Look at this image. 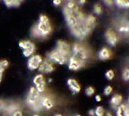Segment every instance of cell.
Returning a JSON list of instances; mask_svg holds the SVG:
<instances>
[{"label": "cell", "mask_w": 129, "mask_h": 116, "mask_svg": "<svg viewBox=\"0 0 129 116\" xmlns=\"http://www.w3.org/2000/svg\"><path fill=\"white\" fill-rule=\"evenodd\" d=\"M41 95L35 87H31L27 93L26 98V102L29 107L35 111H39L41 110Z\"/></svg>", "instance_id": "cell-1"}, {"label": "cell", "mask_w": 129, "mask_h": 116, "mask_svg": "<svg viewBox=\"0 0 129 116\" xmlns=\"http://www.w3.org/2000/svg\"><path fill=\"white\" fill-rule=\"evenodd\" d=\"M35 26L37 28L40 37H47L52 32V26L50 22V19L45 14H41L40 16L39 22Z\"/></svg>", "instance_id": "cell-2"}, {"label": "cell", "mask_w": 129, "mask_h": 116, "mask_svg": "<svg viewBox=\"0 0 129 116\" xmlns=\"http://www.w3.org/2000/svg\"><path fill=\"white\" fill-rule=\"evenodd\" d=\"M72 55L85 64L90 57V54L88 49L84 45L80 43H75L72 47Z\"/></svg>", "instance_id": "cell-3"}, {"label": "cell", "mask_w": 129, "mask_h": 116, "mask_svg": "<svg viewBox=\"0 0 129 116\" xmlns=\"http://www.w3.org/2000/svg\"><path fill=\"white\" fill-rule=\"evenodd\" d=\"M70 31L74 37H75L80 40H83L84 39H85L90 33V32L88 30L87 27L85 26V24H83V21L79 22L78 24L76 27L71 29Z\"/></svg>", "instance_id": "cell-4"}, {"label": "cell", "mask_w": 129, "mask_h": 116, "mask_svg": "<svg viewBox=\"0 0 129 116\" xmlns=\"http://www.w3.org/2000/svg\"><path fill=\"white\" fill-rule=\"evenodd\" d=\"M47 60L51 61L52 63H57L59 65H64L68 60V58L61 55L55 49V50H52L50 52H49L47 54Z\"/></svg>", "instance_id": "cell-5"}, {"label": "cell", "mask_w": 129, "mask_h": 116, "mask_svg": "<svg viewBox=\"0 0 129 116\" xmlns=\"http://www.w3.org/2000/svg\"><path fill=\"white\" fill-rule=\"evenodd\" d=\"M19 47L23 50V55L26 57H29L34 54L35 50V45L29 40H22L19 42Z\"/></svg>", "instance_id": "cell-6"}, {"label": "cell", "mask_w": 129, "mask_h": 116, "mask_svg": "<svg viewBox=\"0 0 129 116\" xmlns=\"http://www.w3.org/2000/svg\"><path fill=\"white\" fill-rule=\"evenodd\" d=\"M56 50L60 52L61 55L68 58L72 55V47L69 44L63 40H58L57 42Z\"/></svg>", "instance_id": "cell-7"}, {"label": "cell", "mask_w": 129, "mask_h": 116, "mask_svg": "<svg viewBox=\"0 0 129 116\" xmlns=\"http://www.w3.org/2000/svg\"><path fill=\"white\" fill-rule=\"evenodd\" d=\"M33 83L35 85V88L37 89L39 93H43L45 90L46 88V81L42 74H37L33 78Z\"/></svg>", "instance_id": "cell-8"}, {"label": "cell", "mask_w": 129, "mask_h": 116, "mask_svg": "<svg viewBox=\"0 0 129 116\" xmlns=\"http://www.w3.org/2000/svg\"><path fill=\"white\" fill-rule=\"evenodd\" d=\"M43 61L41 56L39 55H35L29 57L27 61V67L29 70H38L40 65Z\"/></svg>", "instance_id": "cell-9"}, {"label": "cell", "mask_w": 129, "mask_h": 116, "mask_svg": "<svg viewBox=\"0 0 129 116\" xmlns=\"http://www.w3.org/2000/svg\"><path fill=\"white\" fill-rule=\"evenodd\" d=\"M105 37L107 43L112 47L115 46L118 42V35L113 29H108L106 30L105 33Z\"/></svg>", "instance_id": "cell-10"}, {"label": "cell", "mask_w": 129, "mask_h": 116, "mask_svg": "<svg viewBox=\"0 0 129 116\" xmlns=\"http://www.w3.org/2000/svg\"><path fill=\"white\" fill-rule=\"evenodd\" d=\"M55 70V66L53 63L49 60H45L42 61L41 65H40L38 71L40 72V74H48L51 73Z\"/></svg>", "instance_id": "cell-11"}, {"label": "cell", "mask_w": 129, "mask_h": 116, "mask_svg": "<svg viewBox=\"0 0 129 116\" xmlns=\"http://www.w3.org/2000/svg\"><path fill=\"white\" fill-rule=\"evenodd\" d=\"M85 63L80 61L78 59L75 57L74 56L71 55L68 59V68L73 71H77L80 68L85 66Z\"/></svg>", "instance_id": "cell-12"}, {"label": "cell", "mask_w": 129, "mask_h": 116, "mask_svg": "<svg viewBox=\"0 0 129 116\" xmlns=\"http://www.w3.org/2000/svg\"><path fill=\"white\" fill-rule=\"evenodd\" d=\"M83 24L87 27L88 30L91 32L94 28L96 26V18L94 15L89 14L88 16H85V17L83 21Z\"/></svg>", "instance_id": "cell-13"}, {"label": "cell", "mask_w": 129, "mask_h": 116, "mask_svg": "<svg viewBox=\"0 0 129 116\" xmlns=\"http://www.w3.org/2000/svg\"><path fill=\"white\" fill-rule=\"evenodd\" d=\"M19 105L16 102H10L9 103H7V105L5 107V112L6 115L11 116L12 114L15 111L19 110Z\"/></svg>", "instance_id": "cell-14"}, {"label": "cell", "mask_w": 129, "mask_h": 116, "mask_svg": "<svg viewBox=\"0 0 129 116\" xmlns=\"http://www.w3.org/2000/svg\"><path fill=\"white\" fill-rule=\"evenodd\" d=\"M68 86L69 87L70 90L73 93H78L81 90V87L76 80L73 78H70L68 80Z\"/></svg>", "instance_id": "cell-15"}, {"label": "cell", "mask_w": 129, "mask_h": 116, "mask_svg": "<svg viewBox=\"0 0 129 116\" xmlns=\"http://www.w3.org/2000/svg\"><path fill=\"white\" fill-rule=\"evenodd\" d=\"M112 57V52L108 47H103L98 52V57L101 60H108Z\"/></svg>", "instance_id": "cell-16"}, {"label": "cell", "mask_w": 129, "mask_h": 116, "mask_svg": "<svg viewBox=\"0 0 129 116\" xmlns=\"http://www.w3.org/2000/svg\"><path fill=\"white\" fill-rule=\"evenodd\" d=\"M116 116H129V106L128 104H120L116 108Z\"/></svg>", "instance_id": "cell-17"}, {"label": "cell", "mask_w": 129, "mask_h": 116, "mask_svg": "<svg viewBox=\"0 0 129 116\" xmlns=\"http://www.w3.org/2000/svg\"><path fill=\"white\" fill-rule=\"evenodd\" d=\"M42 107L45 108L47 110H50L54 107V102L50 97H42L41 98Z\"/></svg>", "instance_id": "cell-18"}, {"label": "cell", "mask_w": 129, "mask_h": 116, "mask_svg": "<svg viewBox=\"0 0 129 116\" xmlns=\"http://www.w3.org/2000/svg\"><path fill=\"white\" fill-rule=\"evenodd\" d=\"M122 101H123V96L121 95H119V94H115L111 98V106L113 108L116 109L122 103Z\"/></svg>", "instance_id": "cell-19"}, {"label": "cell", "mask_w": 129, "mask_h": 116, "mask_svg": "<svg viewBox=\"0 0 129 116\" xmlns=\"http://www.w3.org/2000/svg\"><path fill=\"white\" fill-rule=\"evenodd\" d=\"M24 0H3L5 5L9 7H18L23 2Z\"/></svg>", "instance_id": "cell-20"}, {"label": "cell", "mask_w": 129, "mask_h": 116, "mask_svg": "<svg viewBox=\"0 0 129 116\" xmlns=\"http://www.w3.org/2000/svg\"><path fill=\"white\" fill-rule=\"evenodd\" d=\"M115 4L121 9H129V0H115Z\"/></svg>", "instance_id": "cell-21"}, {"label": "cell", "mask_w": 129, "mask_h": 116, "mask_svg": "<svg viewBox=\"0 0 129 116\" xmlns=\"http://www.w3.org/2000/svg\"><path fill=\"white\" fill-rule=\"evenodd\" d=\"M65 7H67V8H68L70 10H72V11H73V12H77V11H78L80 9V8L79 7V6L75 2H74L73 1H70L68 2L66 5H65Z\"/></svg>", "instance_id": "cell-22"}, {"label": "cell", "mask_w": 129, "mask_h": 116, "mask_svg": "<svg viewBox=\"0 0 129 116\" xmlns=\"http://www.w3.org/2000/svg\"><path fill=\"white\" fill-rule=\"evenodd\" d=\"M93 12L94 14H97V15H100L102 14L103 12V7L100 4L97 3L93 6Z\"/></svg>", "instance_id": "cell-23"}, {"label": "cell", "mask_w": 129, "mask_h": 116, "mask_svg": "<svg viewBox=\"0 0 129 116\" xmlns=\"http://www.w3.org/2000/svg\"><path fill=\"white\" fill-rule=\"evenodd\" d=\"M105 112L106 111L102 106H98L95 110V115L96 116H104Z\"/></svg>", "instance_id": "cell-24"}, {"label": "cell", "mask_w": 129, "mask_h": 116, "mask_svg": "<svg viewBox=\"0 0 129 116\" xmlns=\"http://www.w3.org/2000/svg\"><path fill=\"white\" fill-rule=\"evenodd\" d=\"M115 77V72L113 70H108L106 72V78L108 80H112Z\"/></svg>", "instance_id": "cell-25"}, {"label": "cell", "mask_w": 129, "mask_h": 116, "mask_svg": "<svg viewBox=\"0 0 129 116\" xmlns=\"http://www.w3.org/2000/svg\"><path fill=\"white\" fill-rule=\"evenodd\" d=\"M122 78L125 81H128L129 80V68L128 67H126L125 68L123 71V73H122Z\"/></svg>", "instance_id": "cell-26"}, {"label": "cell", "mask_w": 129, "mask_h": 116, "mask_svg": "<svg viewBox=\"0 0 129 116\" xmlns=\"http://www.w3.org/2000/svg\"><path fill=\"white\" fill-rule=\"evenodd\" d=\"M94 93H95V89L93 88L92 87H91V86H89V87H88L87 88L85 89V94L88 97L92 96V95H94Z\"/></svg>", "instance_id": "cell-27"}, {"label": "cell", "mask_w": 129, "mask_h": 116, "mask_svg": "<svg viewBox=\"0 0 129 116\" xmlns=\"http://www.w3.org/2000/svg\"><path fill=\"white\" fill-rule=\"evenodd\" d=\"M113 92V88L111 87V85H108V86H106L105 89H104V95H106V96H108V95H110L111 93Z\"/></svg>", "instance_id": "cell-28"}, {"label": "cell", "mask_w": 129, "mask_h": 116, "mask_svg": "<svg viewBox=\"0 0 129 116\" xmlns=\"http://www.w3.org/2000/svg\"><path fill=\"white\" fill-rule=\"evenodd\" d=\"M118 31L122 33L129 32V26L128 25H123L118 29Z\"/></svg>", "instance_id": "cell-29"}, {"label": "cell", "mask_w": 129, "mask_h": 116, "mask_svg": "<svg viewBox=\"0 0 129 116\" xmlns=\"http://www.w3.org/2000/svg\"><path fill=\"white\" fill-rule=\"evenodd\" d=\"M0 66L5 70L9 66V62L7 60H2L0 61Z\"/></svg>", "instance_id": "cell-30"}, {"label": "cell", "mask_w": 129, "mask_h": 116, "mask_svg": "<svg viewBox=\"0 0 129 116\" xmlns=\"http://www.w3.org/2000/svg\"><path fill=\"white\" fill-rule=\"evenodd\" d=\"M6 105H7V102L3 100H0V111H5Z\"/></svg>", "instance_id": "cell-31"}, {"label": "cell", "mask_w": 129, "mask_h": 116, "mask_svg": "<svg viewBox=\"0 0 129 116\" xmlns=\"http://www.w3.org/2000/svg\"><path fill=\"white\" fill-rule=\"evenodd\" d=\"M103 2L106 4V5L108 6V7H111L113 6V4L115 3V0H103Z\"/></svg>", "instance_id": "cell-32"}, {"label": "cell", "mask_w": 129, "mask_h": 116, "mask_svg": "<svg viewBox=\"0 0 129 116\" xmlns=\"http://www.w3.org/2000/svg\"><path fill=\"white\" fill-rule=\"evenodd\" d=\"M11 116H22V112L20 110H18L13 112Z\"/></svg>", "instance_id": "cell-33"}, {"label": "cell", "mask_w": 129, "mask_h": 116, "mask_svg": "<svg viewBox=\"0 0 129 116\" xmlns=\"http://www.w3.org/2000/svg\"><path fill=\"white\" fill-rule=\"evenodd\" d=\"M52 2L55 6H60L62 4V0H53Z\"/></svg>", "instance_id": "cell-34"}, {"label": "cell", "mask_w": 129, "mask_h": 116, "mask_svg": "<svg viewBox=\"0 0 129 116\" xmlns=\"http://www.w3.org/2000/svg\"><path fill=\"white\" fill-rule=\"evenodd\" d=\"M4 71H5V69L2 68L0 66V83H1V82L2 80V77H3V72H4Z\"/></svg>", "instance_id": "cell-35"}, {"label": "cell", "mask_w": 129, "mask_h": 116, "mask_svg": "<svg viewBox=\"0 0 129 116\" xmlns=\"http://www.w3.org/2000/svg\"><path fill=\"white\" fill-rule=\"evenodd\" d=\"M95 100H96L97 102H101L102 100V98L101 97V95H95Z\"/></svg>", "instance_id": "cell-36"}, {"label": "cell", "mask_w": 129, "mask_h": 116, "mask_svg": "<svg viewBox=\"0 0 129 116\" xmlns=\"http://www.w3.org/2000/svg\"><path fill=\"white\" fill-rule=\"evenodd\" d=\"M88 115L90 116H95V110H90L88 111Z\"/></svg>", "instance_id": "cell-37"}, {"label": "cell", "mask_w": 129, "mask_h": 116, "mask_svg": "<svg viewBox=\"0 0 129 116\" xmlns=\"http://www.w3.org/2000/svg\"><path fill=\"white\" fill-rule=\"evenodd\" d=\"M104 116H113V113L110 111H108V112H105V115Z\"/></svg>", "instance_id": "cell-38"}, {"label": "cell", "mask_w": 129, "mask_h": 116, "mask_svg": "<svg viewBox=\"0 0 129 116\" xmlns=\"http://www.w3.org/2000/svg\"><path fill=\"white\" fill-rule=\"evenodd\" d=\"M85 2H86V0H79V4L80 5H84V4H85Z\"/></svg>", "instance_id": "cell-39"}, {"label": "cell", "mask_w": 129, "mask_h": 116, "mask_svg": "<svg viewBox=\"0 0 129 116\" xmlns=\"http://www.w3.org/2000/svg\"><path fill=\"white\" fill-rule=\"evenodd\" d=\"M54 116H62V115H61V114H56V115H55Z\"/></svg>", "instance_id": "cell-40"}, {"label": "cell", "mask_w": 129, "mask_h": 116, "mask_svg": "<svg viewBox=\"0 0 129 116\" xmlns=\"http://www.w3.org/2000/svg\"><path fill=\"white\" fill-rule=\"evenodd\" d=\"M33 116H40V115H37V114H36V115H34Z\"/></svg>", "instance_id": "cell-41"}, {"label": "cell", "mask_w": 129, "mask_h": 116, "mask_svg": "<svg viewBox=\"0 0 129 116\" xmlns=\"http://www.w3.org/2000/svg\"><path fill=\"white\" fill-rule=\"evenodd\" d=\"M128 105L129 106V98H128Z\"/></svg>", "instance_id": "cell-42"}, {"label": "cell", "mask_w": 129, "mask_h": 116, "mask_svg": "<svg viewBox=\"0 0 129 116\" xmlns=\"http://www.w3.org/2000/svg\"><path fill=\"white\" fill-rule=\"evenodd\" d=\"M75 116H81L80 115H75Z\"/></svg>", "instance_id": "cell-43"}, {"label": "cell", "mask_w": 129, "mask_h": 116, "mask_svg": "<svg viewBox=\"0 0 129 116\" xmlns=\"http://www.w3.org/2000/svg\"><path fill=\"white\" fill-rule=\"evenodd\" d=\"M5 116H8V115H5Z\"/></svg>", "instance_id": "cell-44"}, {"label": "cell", "mask_w": 129, "mask_h": 116, "mask_svg": "<svg viewBox=\"0 0 129 116\" xmlns=\"http://www.w3.org/2000/svg\"><path fill=\"white\" fill-rule=\"evenodd\" d=\"M128 26H129V25H128Z\"/></svg>", "instance_id": "cell-45"}]
</instances>
